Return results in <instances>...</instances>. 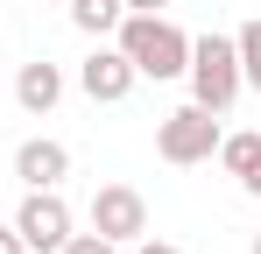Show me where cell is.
I'll use <instances>...</instances> for the list:
<instances>
[{
    "label": "cell",
    "instance_id": "15",
    "mask_svg": "<svg viewBox=\"0 0 261 254\" xmlns=\"http://www.w3.org/2000/svg\"><path fill=\"white\" fill-rule=\"evenodd\" d=\"M120 7H127V14H163L170 0H120Z\"/></svg>",
    "mask_w": 261,
    "mask_h": 254
},
{
    "label": "cell",
    "instance_id": "8",
    "mask_svg": "<svg viewBox=\"0 0 261 254\" xmlns=\"http://www.w3.org/2000/svg\"><path fill=\"white\" fill-rule=\"evenodd\" d=\"M57 99H64V71H57L49 57H36V64L14 71V106H21V113L43 120V113H57Z\"/></svg>",
    "mask_w": 261,
    "mask_h": 254
},
{
    "label": "cell",
    "instance_id": "10",
    "mask_svg": "<svg viewBox=\"0 0 261 254\" xmlns=\"http://www.w3.org/2000/svg\"><path fill=\"white\" fill-rule=\"evenodd\" d=\"M219 169L247 184V176L261 169V134H219Z\"/></svg>",
    "mask_w": 261,
    "mask_h": 254
},
{
    "label": "cell",
    "instance_id": "14",
    "mask_svg": "<svg viewBox=\"0 0 261 254\" xmlns=\"http://www.w3.org/2000/svg\"><path fill=\"white\" fill-rule=\"evenodd\" d=\"M134 254H184V247H170V240H148V233H141V240H134Z\"/></svg>",
    "mask_w": 261,
    "mask_h": 254
},
{
    "label": "cell",
    "instance_id": "1",
    "mask_svg": "<svg viewBox=\"0 0 261 254\" xmlns=\"http://www.w3.org/2000/svg\"><path fill=\"white\" fill-rule=\"evenodd\" d=\"M113 42L127 49V64L141 71V78H184V64H191V36L176 29L170 14H120V29H113Z\"/></svg>",
    "mask_w": 261,
    "mask_h": 254
},
{
    "label": "cell",
    "instance_id": "2",
    "mask_svg": "<svg viewBox=\"0 0 261 254\" xmlns=\"http://www.w3.org/2000/svg\"><path fill=\"white\" fill-rule=\"evenodd\" d=\"M184 78H191V99L205 106V113H233V99L247 92V78H240V49H233V36H191V64H184Z\"/></svg>",
    "mask_w": 261,
    "mask_h": 254
},
{
    "label": "cell",
    "instance_id": "9",
    "mask_svg": "<svg viewBox=\"0 0 261 254\" xmlns=\"http://www.w3.org/2000/svg\"><path fill=\"white\" fill-rule=\"evenodd\" d=\"M64 7H71V29H78V36H113L120 14H127L120 0H64Z\"/></svg>",
    "mask_w": 261,
    "mask_h": 254
},
{
    "label": "cell",
    "instance_id": "5",
    "mask_svg": "<svg viewBox=\"0 0 261 254\" xmlns=\"http://www.w3.org/2000/svg\"><path fill=\"white\" fill-rule=\"evenodd\" d=\"M14 233L29 240V254H57L71 233H78V219H71V205H64V191H29L21 212H14Z\"/></svg>",
    "mask_w": 261,
    "mask_h": 254
},
{
    "label": "cell",
    "instance_id": "4",
    "mask_svg": "<svg viewBox=\"0 0 261 254\" xmlns=\"http://www.w3.org/2000/svg\"><path fill=\"white\" fill-rule=\"evenodd\" d=\"M85 219H92V233H106L113 247H127V240L148 233V198H141L134 184H99L92 205H85Z\"/></svg>",
    "mask_w": 261,
    "mask_h": 254
},
{
    "label": "cell",
    "instance_id": "16",
    "mask_svg": "<svg viewBox=\"0 0 261 254\" xmlns=\"http://www.w3.org/2000/svg\"><path fill=\"white\" fill-rule=\"evenodd\" d=\"M247 254H261V233H254V247H247Z\"/></svg>",
    "mask_w": 261,
    "mask_h": 254
},
{
    "label": "cell",
    "instance_id": "3",
    "mask_svg": "<svg viewBox=\"0 0 261 254\" xmlns=\"http://www.w3.org/2000/svg\"><path fill=\"white\" fill-rule=\"evenodd\" d=\"M155 156L176 163V169L212 163V156H219V113H205L198 99H191V106H176V113H163V120H155Z\"/></svg>",
    "mask_w": 261,
    "mask_h": 254
},
{
    "label": "cell",
    "instance_id": "12",
    "mask_svg": "<svg viewBox=\"0 0 261 254\" xmlns=\"http://www.w3.org/2000/svg\"><path fill=\"white\" fill-rule=\"evenodd\" d=\"M57 254H120V247H113L106 233H71V240H64Z\"/></svg>",
    "mask_w": 261,
    "mask_h": 254
},
{
    "label": "cell",
    "instance_id": "13",
    "mask_svg": "<svg viewBox=\"0 0 261 254\" xmlns=\"http://www.w3.org/2000/svg\"><path fill=\"white\" fill-rule=\"evenodd\" d=\"M0 254H29V240H21V233H14V219H7V226H0Z\"/></svg>",
    "mask_w": 261,
    "mask_h": 254
},
{
    "label": "cell",
    "instance_id": "11",
    "mask_svg": "<svg viewBox=\"0 0 261 254\" xmlns=\"http://www.w3.org/2000/svg\"><path fill=\"white\" fill-rule=\"evenodd\" d=\"M233 49H240V78L261 92V21H247V29L233 36Z\"/></svg>",
    "mask_w": 261,
    "mask_h": 254
},
{
    "label": "cell",
    "instance_id": "7",
    "mask_svg": "<svg viewBox=\"0 0 261 254\" xmlns=\"http://www.w3.org/2000/svg\"><path fill=\"white\" fill-rule=\"evenodd\" d=\"M14 176H21L29 191H64V176H71V148L49 141V134H29V141L14 148Z\"/></svg>",
    "mask_w": 261,
    "mask_h": 254
},
{
    "label": "cell",
    "instance_id": "6",
    "mask_svg": "<svg viewBox=\"0 0 261 254\" xmlns=\"http://www.w3.org/2000/svg\"><path fill=\"white\" fill-rule=\"evenodd\" d=\"M134 85H141V71L127 64V49H120V42H99L85 64H78V92H85L92 106H120Z\"/></svg>",
    "mask_w": 261,
    "mask_h": 254
}]
</instances>
